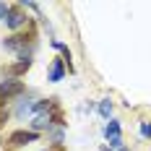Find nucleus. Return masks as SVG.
<instances>
[{
	"mask_svg": "<svg viewBox=\"0 0 151 151\" xmlns=\"http://www.w3.org/2000/svg\"><path fill=\"white\" fill-rule=\"evenodd\" d=\"M34 45V34H11V37H5L3 39V47L8 50V52H16L18 55V60H26V58H31V50H26V47Z\"/></svg>",
	"mask_w": 151,
	"mask_h": 151,
	"instance_id": "obj_1",
	"label": "nucleus"
},
{
	"mask_svg": "<svg viewBox=\"0 0 151 151\" xmlns=\"http://www.w3.org/2000/svg\"><path fill=\"white\" fill-rule=\"evenodd\" d=\"M63 128L65 122H63V117L52 109V112H42V115H37L34 120H31V128L29 130H34V133H42V130H52V128Z\"/></svg>",
	"mask_w": 151,
	"mask_h": 151,
	"instance_id": "obj_2",
	"label": "nucleus"
},
{
	"mask_svg": "<svg viewBox=\"0 0 151 151\" xmlns=\"http://www.w3.org/2000/svg\"><path fill=\"white\" fill-rule=\"evenodd\" d=\"M39 141V133H34V130H13L8 141H5V149H21V146H29V143H37Z\"/></svg>",
	"mask_w": 151,
	"mask_h": 151,
	"instance_id": "obj_3",
	"label": "nucleus"
},
{
	"mask_svg": "<svg viewBox=\"0 0 151 151\" xmlns=\"http://www.w3.org/2000/svg\"><path fill=\"white\" fill-rule=\"evenodd\" d=\"M24 94V83L18 78H3L0 81V104L13 99V96H21Z\"/></svg>",
	"mask_w": 151,
	"mask_h": 151,
	"instance_id": "obj_4",
	"label": "nucleus"
},
{
	"mask_svg": "<svg viewBox=\"0 0 151 151\" xmlns=\"http://www.w3.org/2000/svg\"><path fill=\"white\" fill-rule=\"evenodd\" d=\"M26 21H29V18H26V13L21 11V5H11V13H8V18H5V26L13 31V34H18L21 26H26Z\"/></svg>",
	"mask_w": 151,
	"mask_h": 151,
	"instance_id": "obj_5",
	"label": "nucleus"
},
{
	"mask_svg": "<svg viewBox=\"0 0 151 151\" xmlns=\"http://www.w3.org/2000/svg\"><path fill=\"white\" fill-rule=\"evenodd\" d=\"M65 78V60L63 58H55L52 65H50V76H47V81H52V83H58Z\"/></svg>",
	"mask_w": 151,
	"mask_h": 151,
	"instance_id": "obj_6",
	"label": "nucleus"
},
{
	"mask_svg": "<svg viewBox=\"0 0 151 151\" xmlns=\"http://www.w3.org/2000/svg\"><path fill=\"white\" fill-rule=\"evenodd\" d=\"M29 68H31V58H26V60L13 63V65L8 68V73H11V78H18V76H24V73H26Z\"/></svg>",
	"mask_w": 151,
	"mask_h": 151,
	"instance_id": "obj_7",
	"label": "nucleus"
},
{
	"mask_svg": "<svg viewBox=\"0 0 151 151\" xmlns=\"http://www.w3.org/2000/svg\"><path fill=\"white\" fill-rule=\"evenodd\" d=\"M120 133H122V125H120V120H109L104 125V136L112 141V138H120Z\"/></svg>",
	"mask_w": 151,
	"mask_h": 151,
	"instance_id": "obj_8",
	"label": "nucleus"
},
{
	"mask_svg": "<svg viewBox=\"0 0 151 151\" xmlns=\"http://www.w3.org/2000/svg\"><path fill=\"white\" fill-rule=\"evenodd\" d=\"M112 99H109V96H107V99H102V102H99V104H96V109H99V117H102V120H109V115H112Z\"/></svg>",
	"mask_w": 151,
	"mask_h": 151,
	"instance_id": "obj_9",
	"label": "nucleus"
},
{
	"mask_svg": "<svg viewBox=\"0 0 151 151\" xmlns=\"http://www.w3.org/2000/svg\"><path fill=\"white\" fill-rule=\"evenodd\" d=\"M141 136H143V138H151V125L146 120H141Z\"/></svg>",
	"mask_w": 151,
	"mask_h": 151,
	"instance_id": "obj_10",
	"label": "nucleus"
},
{
	"mask_svg": "<svg viewBox=\"0 0 151 151\" xmlns=\"http://www.w3.org/2000/svg\"><path fill=\"white\" fill-rule=\"evenodd\" d=\"M8 13H11V5H8V3H0V21H5Z\"/></svg>",
	"mask_w": 151,
	"mask_h": 151,
	"instance_id": "obj_11",
	"label": "nucleus"
},
{
	"mask_svg": "<svg viewBox=\"0 0 151 151\" xmlns=\"http://www.w3.org/2000/svg\"><path fill=\"white\" fill-rule=\"evenodd\" d=\"M122 146H125V143H122V138H112V141H109V149H112V151H120Z\"/></svg>",
	"mask_w": 151,
	"mask_h": 151,
	"instance_id": "obj_12",
	"label": "nucleus"
},
{
	"mask_svg": "<svg viewBox=\"0 0 151 151\" xmlns=\"http://www.w3.org/2000/svg\"><path fill=\"white\" fill-rule=\"evenodd\" d=\"M52 141H55V146H58V143H63V128H58V130H52Z\"/></svg>",
	"mask_w": 151,
	"mask_h": 151,
	"instance_id": "obj_13",
	"label": "nucleus"
},
{
	"mask_svg": "<svg viewBox=\"0 0 151 151\" xmlns=\"http://www.w3.org/2000/svg\"><path fill=\"white\" fill-rule=\"evenodd\" d=\"M120 151H130V149H128V146H122V149H120Z\"/></svg>",
	"mask_w": 151,
	"mask_h": 151,
	"instance_id": "obj_14",
	"label": "nucleus"
}]
</instances>
